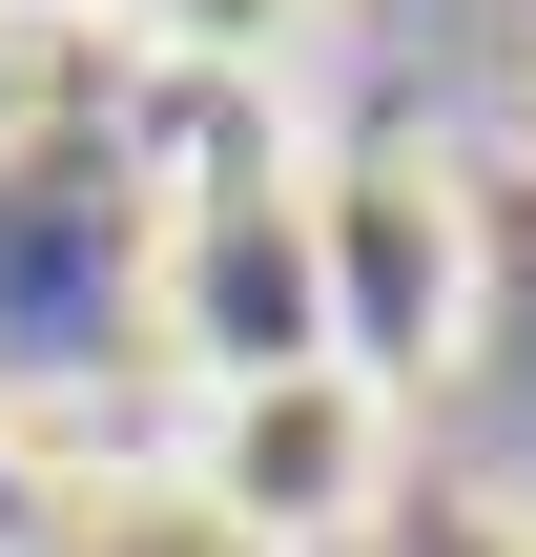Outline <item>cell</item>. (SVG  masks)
<instances>
[{
    "instance_id": "obj_2",
    "label": "cell",
    "mask_w": 536,
    "mask_h": 557,
    "mask_svg": "<svg viewBox=\"0 0 536 557\" xmlns=\"http://www.w3.org/2000/svg\"><path fill=\"white\" fill-rule=\"evenodd\" d=\"M165 351L186 393H269V372H331V227H310V145H207L165 186Z\"/></svg>"
},
{
    "instance_id": "obj_3",
    "label": "cell",
    "mask_w": 536,
    "mask_h": 557,
    "mask_svg": "<svg viewBox=\"0 0 536 557\" xmlns=\"http://www.w3.org/2000/svg\"><path fill=\"white\" fill-rule=\"evenodd\" d=\"M165 496L227 557H331V537H372V496H392V393L351 351L331 372H269V393H186V475Z\"/></svg>"
},
{
    "instance_id": "obj_1",
    "label": "cell",
    "mask_w": 536,
    "mask_h": 557,
    "mask_svg": "<svg viewBox=\"0 0 536 557\" xmlns=\"http://www.w3.org/2000/svg\"><path fill=\"white\" fill-rule=\"evenodd\" d=\"M310 227H331V351L413 413V393L475 351V310H496V227H475L454 145H413V124L310 145Z\"/></svg>"
},
{
    "instance_id": "obj_4",
    "label": "cell",
    "mask_w": 536,
    "mask_h": 557,
    "mask_svg": "<svg viewBox=\"0 0 536 557\" xmlns=\"http://www.w3.org/2000/svg\"><path fill=\"white\" fill-rule=\"evenodd\" d=\"M165 62H207V83H269V62H310V21L331 0H124Z\"/></svg>"
}]
</instances>
